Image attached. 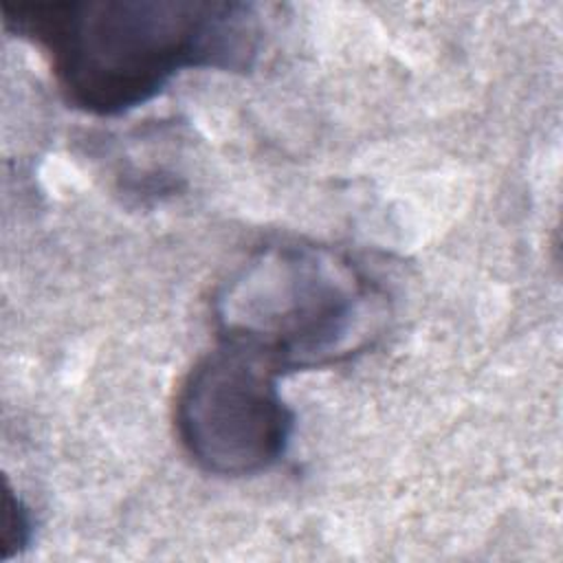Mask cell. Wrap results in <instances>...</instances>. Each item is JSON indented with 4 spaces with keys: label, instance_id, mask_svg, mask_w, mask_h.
I'll list each match as a JSON object with an SVG mask.
<instances>
[{
    "label": "cell",
    "instance_id": "2",
    "mask_svg": "<svg viewBox=\"0 0 563 563\" xmlns=\"http://www.w3.org/2000/svg\"><path fill=\"white\" fill-rule=\"evenodd\" d=\"M220 341L279 374L347 361L385 332L389 299L350 255L303 240L253 251L218 288Z\"/></svg>",
    "mask_w": 563,
    "mask_h": 563
},
{
    "label": "cell",
    "instance_id": "1",
    "mask_svg": "<svg viewBox=\"0 0 563 563\" xmlns=\"http://www.w3.org/2000/svg\"><path fill=\"white\" fill-rule=\"evenodd\" d=\"M2 22L48 57L68 103L99 117L152 101L183 70H246L260 46L244 2H15L2 4Z\"/></svg>",
    "mask_w": 563,
    "mask_h": 563
},
{
    "label": "cell",
    "instance_id": "3",
    "mask_svg": "<svg viewBox=\"0 0 563 563\" xmlns=\"http://www.w3.org/2000/svg\"><path fill=\"white\" fill-rule=\"evenodd\" d=\"M279 372L253 352L224 343L205 354L176 394V435L185 453L220 477L257 475L286 453L295 413Z\"/></svg>",
    "mask_w": 563,
    "mask_h": 563
},
{
    "label": "cell",
    "instance_id": "4",
    "mask_svg": "<svg viewBox=\"0 0 563 563\" xmlns=\"http://www.w3.org/2000/svg\"><path fill=\"white\" fill-rule=\"evenodd\" d=\"M2 545H0V559H9L18 552H22L33 532L29 508L22 504L20 497L13 495V490L7 486L4 499H2Z\"/></svg>",
    "mask_w": 563,
    "mask_h": 563
}]
</instances>
